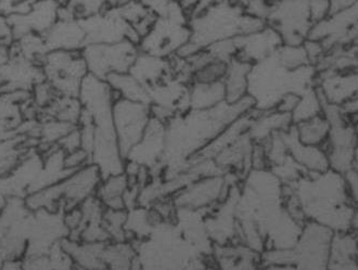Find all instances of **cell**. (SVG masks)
<instances>
[{
	"instance_id": "cell-1",
	"label": "cell",
	"mask_w": 358,
	"mask_h": 270,
	"mask_svg": "<svg viewBox=\"0 0 358 270\" xmlns=\"http://www.w3.org/2000/svg\"><path fill=\"white\" fill-rule=\"evenodd\" d=\"M253 108L255 101L248 94L237 104L224 101L212 109L189 110L175 116L166 124L163 178H172L184 171L189 159Z\"/></svg>"
},
{
	"instance_id": "cell-2",
	"label": "cell",
	"mask_w": 358,
	"mask_h": 270,
	"mask_svg": "<svg viewBox=\"0 0 358 270\" xmlns=\"http://www.w3.org/2000/svg\"><path fill=\"white\" fill-rule=\"evenodd\" d=\"M290 185L306 220L334 232H350L355 205L346 190L343 175L328 169L320 174H305Z\"/></svg>"
},
{
	"instance_id": "cell-3",
	"label": "cell",
	"mask_w": 358,
	"mask_h": 270,
	"mask_svg": "<svg viewBox=\"0 0 358 270\" xmlns=\"http://www.w3.org/2000/svg\"><path fill=\"white\" fill-rule=\"evenodd\" d=\"M78 99L94 126V143L90 161L99 169L102 178L124 173L122 157L113 124V104L119 99L110 85L87 74L80 86Z\"/></svg>"
},
{
	"instance_id": "cell-4",
	"label": "cell",
	"mask_w": 358,
	"mask_h": 270,
	"mask_svg": "<svg viewBox=\"0 0 358 270\" xmlns=\"http://www.w3.org/2000/svg\"><path fill=\"white\" fill-rule=\"evenodd\" d=\"M314 66H308L298 70L283 68L276 55L253 64L249 74L248 94L255 101L259 111L275 110L279 100L288 92L302 94L314 87L316 80Z\"/></svg>"
},
{
	"instance_id": "cell-5",
	"label": "cell",
	"mask_w": 358,
	"mask_h": 270,
	"mask_svg": "<svg viewBox=\"0 0 358 270\" xmlns=\"http://www.w3.org/2000/svg\"><path fill=\"white\" fill-rule=\"evenodd\" d=\"M267 25L265 20L248 15L233 0H215L203 13L189 19L190 41L203 49L217 41L253 34Z\"/></svg>"
},
{
	"instance_id": "cell-6",
	"label": "cell",
	"mask_w": 358,
	"mask_h": 270,
	"mask_svg": "<svg viewBox=\"0 0 358 270\" xmlns=\"http://www.w3.org/2000/svg\"><path fill=\"white\" fill-rule=\"evenodd\" d=\"M101 180L99 169L90 163L52 186L31 193L24 199L25 203L31 212L46 210L64 213L96 196Z\"/></svg>"
},
{
	"instance_id": "cell-7",
	"label": "cell",
	"mask_w": 358,
	"mask_h": 270,
	"mask_svg": "<svg viewBox=\"0 0 358 270\" xmlns=\"http://www.w3.org/2000/svg\"><path fill=\"white\" fill-rule=\"evenodd\" d=\"M242 179L235 174L201 177L187 185L173 197L177 210L208 214L229 197Z\"/></svg>"
},
{
	"instance_id": "cell-8",
	"label": "cell",
	"mask_w": 358,
	"mask_h": 270,
	"mask_svg": "<svg viewBox=\"0 0 358 270\" xmlns=\"http://www.w3.org/2000/svg\"><path fill=\"white\" fill-rule=\"evenodd\" d=\"M45 80L60 96L78 97L88 70L80 50L49 51L41 60Z\"/></svg>"
},
{
	"instance_id": "cell-9",
	"label": "cell",
	"mask_w": 358,
	"mask_h": 270,
	"mask_svg": "<svg viewBox=\"0 0 358 270\" xmlns=\"http://www.w3.org/2000/svg\"><path fill=\"white\" fill-rule=\"evenodd\" d=\"M88 74L106 80L114 73H127L138 56V45L129 41L114 44H88L80 50Z\"/></svg>"
},
{
	"instance_id": "cell-10",
	"label": "cell",
	"mask_w": 358,
	"mask_h": 270,
	"mask_svg": "<svg viewBox=\"0 0 358 270\" xmlns=\"http://www.w3.org/2000/svg\"><path fill=\"white\" fill-rule=\"evenodd\" d=\"M151 120L150 104L119 98L113 104V124L122 157L126 161L141 141Z\"/></svg>"
},
{
	"instance_id": "cell-11",
	"label": "cell",
	"mask_w": 358,
	"mask_h": 270,
	"mask_svg": "<svg viewBox=\"0 0 358 270\" xmlns=\"http://www.w3.org/2000/svg\"><path fill=\"white\" fill-rule=\"evenodd\" d=\"M267 24L278 31L282 44L303 45L313 27L308 0H280L271 8Z\"/></svg>"
},
{
	"instance_id": "cell-12",
	"label": "cell",
	"mask_w": 358,
	"mask_h": 270,
	"mask_svg": "<svg viewBox=\"0 0 358 270\" xmlns=\"http://www.w3.org/2000/svg\"><path fill=\"white\" fill-rule=\"evenodd\" d=\"M192 39L189 22L172 17H157L148 34L141 38L139 50L160 58H171Z\"/></svg>"
},
{
	"instance_id": "cell-13",
	"label": "cell",
	"mask_w": 358,
	"mask_h": 270,
	"mask_svg": "<svg viewBox=\"0 0 358 270\" xmlns=\"http://www.w3.org/2000/svg\"><path fill=\"white\" fill-rule=\"evenodd\" d=\"M334 234L332 230L318 222H305L294 246L296 267L300 270H328Z\"/></svg>"
},
{
	"instance_id": "cell-14",
	"label": "cell",
	"mask_w": 358,
	"mask_h": 270,
	"mask_svg": "<svg viewBox=\"0 0 358 270\" xmlns=\"http://www.w3.org/2000/svg\"><path fill=\"white\" fill-rule=\"evenodd\" d=\"M80 23L85 31L86 45L114 44L123 41H129L136 45L141 43V37L120 15L117 7L80 19Z\"/></svg>"
},
{
	"instance_id": "cell-15",
	"label": "cell",
	"mask_w": 358,
	"mask_h": 270,
	"mask_svg": "<svg viewBox=\"0 0 358 270\" xmlns=\"http://www.w3.org/2000/svg\"><path fill=\"white\" fill-rule=\"evenodd\" d=\"M68 236L69 232L63 222V213L35 211L31 215L27 255L48 254L51 248Z\"/></svg>"
},
{
	"instance_id": "cell-16",
	"label": "cell",
	"mask_w": 358,
	"mask_h": 270,
	"mask_svg": "<svg viewBox=\"0 0 358 270\" xmlns=\"http://www.w3.org/2000/svg\"><path fill=\"white\" fill-rule=\"evenodd\" d=\"M166 143V124L151 118L143 138L126 159L150 169L151 176L163 174V157Z\"/></svg>"
},
{
	"instance_id": "cell-17",
	"label": "cell",
	"mask_w": 358,
	"mask_h": 270,
	"mask_svg": "<svg viewBox=\"0 0 358 270\" xmlns=\"http://www.w3.org/2000/svg\"><path fill=\"white\" fill-rule=\"evenodd\" d=\"M45 80L41 64L9 52V58L0 66V94L15 92H31L35 85Z\"/></svg>"
},
{
	"instance_id": "cell-18",
	"label": "cell",
	"mask_w": 358,
	"mask_h": 270,
	"mask_svg": "<svg viewBox=\"0 0 358 270\" xmlns=\"http://www.w3.org/2000/svg\"><path fill=\"white\" fill-rule=\"evenodd\" d=\"M43 165V155L36 149L31 150L13 173L0 179V205L9 198H27Z\"/></svg>"
},
{
	"instance_id": "cell-19",
	"label": "cell",
	"mask_w": 358,
	"mask_h": 270,
	"mask_svg": "<svg viewBox=\"0 0 358 270\" xmlns=\"http://www.w3.org/2000/svg\"><path fill=\"white\" fill-rule=\"evenodd\" d=\"M60 6L58 0H35L29 13L7 17L13 31V41L29 33L44 35L58 21Z\"/></svg>"
},
{
	"instance_id": "cell-20",
	"label": "cell",
	"mask_w": 358,
	"mask_h": 270,
	"mask_svg": "<svg viewBox=\"0 0 358 270\" xmlns=\"http://www.w3.org/2000/svg\"><path fill=\"white\" fill-rule=\"evenodd\" d=\"M235 41L237 46L236 58L251 64L273 56L282 45V39L278 31L271 25L253 34L236 37Z\"/></svg>"
},
{
	"instance_id": "cell-21",
	"label": "cell",
	"mask_w": 358,
	"mask_h": 270,
	"mask_svg": "<svg viewBox=\"0 0 358 270\" xmlns=\"http://www.w3.org/2000/svg\"><path fill=\"white\" fill-rule=\"evenodd\" d=\"M315 86L324 92L329 104L345 106L358 94V70L351 72H317Z\"/></svg>"
},
{
	"instance_id": "cell-22",
	"label": "cell",
	"mask_w": 358,
	"mask_h": 270,
	"mask_svg": "<svg viewBox=\"0 0 358 270\" xmlns=\"http://www.w3.org/2000/svg\"><path fill=\"white\" fill-rule=\"evenodd\" d=\"M282 135L289 155L308 174H320L330 169L324 150L322 147L301 143L294 125L291 126L288 131L282 132Z\"/></svg>"
},
{
	"instance_id": "cell-23",
	"label": "cell",
	"mask_w": 358,
	"mask_h": 270,
	"mask_svg": "<svg viewBox=\"0 0 358 270\" xmlns=\"http://www.w3.org/2000/svg\"><path fill=\"white\" fill-rule=\"evenodd\" d=\"M49 51L82 50L86 45V35L80 19L58 20L44 35Z\"/></svg>"
},
{
	"instance_id": "cell-24",
	"label": "cell",
	"mask_w": 358,
	"mask_h": 270,
	"mask_svg": "<svg viewBox=\"0 0 358 270\" xmlns=\"http://www.w3.org/2000/svg\"><path fill=\"white\" fill-rule=\"evenodd\" d=\"M129 73L136 80L148 88L174 78L170 58H160L139 50Z\"/></svg>"
},
{
	"instance_id": "cell-25",
	"label": "cell",
	"mask_w": 358,
	"mask_h": 270,
	"mask_svg": "<svg viewBox=\"0 0 358 270\" xmlns=\"http://www.w3.org/2000/svg\"><path fill=\"white\" fill-rule=\"evenodd\" d=\"M357 265V234L352 232H334L328 270H356Z\"/></svg>"
},
{
	"instance_id": "cell-26",
	"label": "cell",
	"mask_w": 358,
	"mask_h": 270,
	"mask_svg": "<svg viewBox=\"0 0 358 270\" xmlns=\"http://www.w3.org/2000/svg\"><path fill=\"white\" fill-rule=\"evenodd\" d=\"M292 125V118L290 114L280 113L276 110H257L255 120L252 122L248 134L255 143H263L273 134L288 131Z\"/></svg>"
},
{
	"instance_id": "cell-27",
	"label": "cell",
	"mask_w": 358,
	"mask_h": 270,
	"mask_svg": "<svg viewBox=\"0 0 358 270\" xmlns=\"http://www.w3.org/2000/svg\"><path fill=\"white\" fill-rule=\"evenodd\" d=\"M60 244L78 267L86 270H108L102 257L106 243H85L66 238Z\"/></svg>"
},
{
	"instance_id": "cell-28",
	"label": "cell",
	"mask_w": 358,
	"mask_h": 270,
	"mask_svg": "<svg viewBox=\"0 0 358 270\" xmlns=\"http://www.w3.org/2000/svg\"><path fill=\"white\" fill-rule=\"evenodd\" d=\"M253 64L234 58L229 61L227 74L224 78L225 87V101L228 104H237L248 96L249 74Z\"/></svg>"
},
{
	"instance_id": "cell-29",
	"label": "cell",
	"mask_w": 358,
	"mask_h": 270,
	"mask_svg": "<svg viewBox=\"0 0 358 270\" xmlns=\"http://www.w3.org/2000/svg\"><path fill=\"white\" fill-rule=\"evenodd\" d=\"M129 188V179L124 173L102 178L96 197L99 199L104 208L108 210H126L124 196Z\"/></svg>"
},
{
	"instance_id": "cell-30",
	"label": "cell",
	"mask_w": 358,
	"mask_h": 270,
	"mask_svg": "<svg viewBox=\"0 0 358 270\" xmlns=\"http://www.w3.org/2000/svg\"><path fill=\"white\" fill-rule=\"evenodd\" d=\"M83 106L78 97L58 96L47 108L39 112L38 120L55 118L72 125H78L82 115Z\"/></svg>"
},
{
	"instance_id": "cell-31",
	"label": "cell",
	"mask_w": 358,
	"mask_h": 270,
	"mask_svg": "<svg viewBox=\"0 0 358 270\" xmlns=\"http://www.w3.org/2000/svg\"><path fill=\"white\" fill-rule=\"evenodd\" d=\"M106 82L119 98L150 104L148 90L136 80L131 73H114L106 78Z\"/></svg>"
},
{
	"instance_id": "cell-32",
	"label": "cell",
	"mask_w": 358,
	"mask_h": 270,
	"mask_svg": "<svg viewBox=\"0 0 358 270\" xmlns=\"http://www.w3.org/2000/svg\"><path fill=\"white\" fill-rule=\"evenodd\" d=\"M102 257L108 270H131L137 250L133 242H108L104 244Z\"/></svg>"
},
{
	"instance_id": "cell-33",
	"label": "cell",
	"mask_w": 358,
	"mask_h": 270,
	"mask_svg": "<svg viewBox=\"0 0 358 270\" xmlns=\"http://www.w3.org/2000/svg\"><path fill=\"white\" fill-rule=\"evenodd\" d=\"M31 150L23 136L0 141V179L13 173Z\"/></svg>"
},
{
	"instance_id": "cell-34",
	"label": "cell",
	"mask_w": 358,
	"mask_h": 270,
	"mask_svg": "<svg viewBox=\"0 0 358 270\" xmlns=\"http://www.w3.org/2000/svg\"><path fill=\"white\" fill-rule=\"evenodd\" d=\"M190 110H208L225 101L224 83L216 84H190L189 86Z\"/></svg>"
},
{
	"instance_id": "cell-35",
	"label": "cell",
	"mask_w": 358,
	"mask_h": 270,
	"mask_svg": "<svg viewBox=\"0 0 358 270\" xmlns=\"http://www.w3.org/2000/svg\"><path fill=\"white\" fill-rule=\"evenodd\" d=\"M299 140L304 145L324 147L327 143L330 125L322 114L294 125Z\"/></svg>"
},
{
	"instance_id": "cell-36",
	"label": "cell",
	"mask_w": 358,
	"mask_h": 270,
	"mask_svg": "<svg viewBox=\"0 0 358 270\" xmlns=\"http://www.w3.org/2000/svg\"><path fill=\"white\" fill-rule=\"evenodd\" d=\"M229 61L210 59L203 66L194 71L190 84H216L222 83L227 74Z\"/></svg>"
},
{
	"instance_id": "cell-37",
	"label": "cell",
	"mask_w": 358,
	"mask_h": 270,
	"mask_svg": "<svg viewBox=\"0 0 358 270\" xmlns=\"http://www.w3.org/2000/svg\"><path fill=\"white\" fill-rule=\"evenodd\" d=\"M322 106L318 98L317 92L314 87L305 90L301 94V99L296 106V110L291 114L293 125L301 123V122L308 121L310 118H315L322 114Z\"/></svg>"
},
{
	"instance_id": "cell-38",
	"label": "cell",
	"mask_w": 358,
	"mask_h": 270,
	"mask_svg": "<svg viewBox=\"0 0 358 270\" xmlns=\"http://www.w3.org/2000/svg\"><path fill=\"white\" fill-rule=\"evenodd\" d=\"M129 218V211L108 210L103 213V226L107 230L111 242L127 241L126 222Z\"/></svg>"
},
{
	"instance_id": "cell-39",
	"label": "cell",
	"mask_w": 358,
	"mask_h": 270,
	"mask_svg": "<svg viewBox=\"0 0 358 270\" xmlns=\"http://www.w3.org/2000/svg\"><path fill=\"white\" fill-rule=\"evenodd\" d=\"M275 55H276L281 66L289 71L298 70V69L304 68V66H312L303 45L291 46V45L282 44L279 47L278 50L275 52Z\"/></svg>"
},
{
	"instance_id": "cell-40",
	"label": "cell",
	"mask_w": 358,
	"mask_h": 270,
	"mask_svg": "<svg viewBox=\"0 0 358 270\" xmlns=\"http://www.w3.org/2000/svg\"><path fill=\"white\" fill-rule=\"evenodd\" d=\"M66 3L74 10L80 20L117 7V0H68Z\"/></svg>"
},
{
	"instance_id": "cell-41",
	"label": "cell",
	"mask_w": 358,
	"mask_h": 270,
	"mask_svg": "<svg viewBox=\"0 0 358 270\" xmlns=\"http://www.w3.org/2000/svg\"><path fill=\"white\" fill-rule=\"evenodd\" d=\"M296 255L292 248H267L261 253L262 268L271 266H296Z\"/></svg>"
},
{
	"instance_id": "cell-42",
	"label": "cell",
	"mask_w": 358,
	"mask_h": 270,
	"mask_svg": "<svg viewBox=\"0 0 358 270\" xmlns=\"http://www.w3.org/2000/svg\"><path fill=\"white\" fill-rule=\"evenodd\" d=\"M57 96H58V94H57L56 90L46 80H43V82H39L38 84L35 85L31 92V102L36 106L39 112L54 101Z\"/></svg>"
},
{
	"instance_id": "cell-43",
	"label": "cell",
	"mask_w": 358,
	"mask_h": 270,
	"mask_svg": "<svg viewBox=\"0 0 358 270\" xmlns=\"http://www.w3.org/2000/svg\"><path fill=\"white\" fill-rule=\"evenodd\" d=\"M90 163L92 161H90V153L86 152L82 148L72 152L66 153L64 155V169L70 173L78 171Z\"/></svg>"
},
{
	"instance_id": "cell-44",
	"label": "cell",
	"mask_w": 358,
	"mask_h": 270,
	"mask_svg": "<svg viewBox=\"0 0 358 270\" xmlns=\"http://www.w3.org/2000/svg\"><path fill=\"white\" fill-rule=\"evenodd\" d=\"M330 0H308V11L313 24L330 17Z\"/></svg>"
},
{
	"instance_id": "cell-45",
	"label": "cell",
	"mask_w": 358,
	"mask_h": 270,
	"mask_svg": "<svg viewBox=\"0 0 358 270\" xmlns=\"http://www.w3.org/2000/svg\"><path fill=\"white\" fill-rule=\"evenodd\" d=\"M24 270H55L48 254H29L22 260Z\"/></svg>"
},
{
	"instance_id": "cell-46",
	"label": "cell",
	"mask_w": 358,
	"mask_h": 270,
	"mask_svg": "<svg viewBox=\"0 0 358 270\" xmlns=\"http://www.w3.org/2000/svg\"><path fill=\"white\" fill-rule=\"evenodd\" d=\"M271 8L273 6L267 0H248L247 5L245 6V11L248 15L265 20L267 22Z\"/></svg>"
},
{
	"instance_id": "cell-47",
	"label": "cell",
	"mask_w": 358,
	"mask_h": 270,
	"mask_svg": "<svg viewBox=\"0 0 358 270\" xmlns=\"http://www.w3.org/2000/svg\"><path fill=\"white\" fill-rule=\"evenodd\" d=\"M305 52L308 55V60L313 66L322 58L324 53H326V47L324 43L320 41H315V39H306L303 43Z\"/></svg>"
},
{
	"instance_id": "cell-48",
	"label": "cell",
	"mask_w": 358,
	"mask_h": 270,
	"mask_svg": "<svg viewBox=\"0 0 358 270\" xmlns=\"http://www.w3.org/2000/svg\"><path fill=\"white\" fill-rule=\"evenodd\" d=\"M58 147L63 152L69 153L82 148V136H80V128L76 127L70 133L66 134L58 143Z\"/></svg>"
},
{
	"instance_id": "cell-49",
	"label": "cell",
	"mask_w": 358,
	"mask_h": 270,
	"mask_svg": "<svg viewBox=\"0 0 358 270\" xmlns=\"http://www.w3.org/2000/svg\"><path fill=\"white\" fill-rule=\"evenodd\" d=\"M301 99V94L296 92H288L279 100L275 110L280 112V113L292 114L293 111L296 110L299 101Z\"/></svg>"
},
{
	"instance_id": "cell-50",
	"label": "cell",
	"mask_w": 358,
	"mask_h": 270,
	"mask_svg": "<svg viewBox=\"0 0 358 270\" xmlns=\"http://www.w3.org/2000/svg\"><path fill=\"white\" fill-rule=\"evenodd\" d=\"M157 17H165L173 0H139Z\"/></svg>"
},
{
	"instance_id": "cell-51",
	"label": "cell",
	"mask_w": 358,
	"mask_h": 270,
	"mask_svg": "<svg viewBox=\"0 0 358 270\" xmlns=\"http://www.w3.org/2000/svg\"><path fill=\"white\" fill-rule=\"evenodd\" d=\"M344 183H345L346 190L349 193L350 198L354 205L358 203V173L355 169H352L343 174Z\"/></svg>"
},
{
	"instance_id": "cell-52",
	"label": "cell",
	"mask_w": 358,
	"mask_h": 270,
	"mask_svg": "<svg viewBox=\"0 0 358 270\" xmlns=\"http://www.w3.org/2000/svg\"><path fill=\"white\" fill-rule=\"evenodd\" d=\"M13 43V31L7 17L0 15V49H9Z\"/></svg>"
},
{
	"instance_id": "cell-53",
	"label": "cell",
	"mask_w": 358,
	"mask_h": 270,
	"mask_svg": "<svg viewBox=\"0 0 358 270\" xmlns=\"http://www.w3.org/2000/svg\"><path fill=\"white\" fill-rule=\"evenodd\" d=\"M357 0H330V15L342 13L344 10L353 7Z\"/></svg>"
},
{
	"instance_id": "cell-54",
	"label": "cell",
	"mask_w": 358,
	"mask_h": 270,
	"mask_svg": "<svg viewBox=\"0 0 358 270\" xmlns=\"http://www.w3.org/2000/svg\"><path fill=\"white\" fill-rule=\"evenodd\" d=\"M206 262L204 257H196L182 270H206Z\"/></svg>"
},
{
	"instance_id": "cell-55",
	"label": "cell",
	"mask_w": 358,
	"mask_h": 270,
	"mask_svg": "<svg viewBox=\"0 0 358 270\" xmlns=\"http://www.w3.org/2000/svg\"><path fill=\"white\" fill-rule=\"evenodd\" d=\"M0 270H24L22 261H8L3 264Z\"/></svg>"
},
{
	"instance_id": "cell-56",
	"label": "cell",
	"mask_w": 358,
	"mask_h": 270,
	"mask_svg": "<svg viewBox=\"0 0 358 270\" xmlns=\"http://www.w3.org/2000/svg\"><path fill=\"white\" fill-rule=\"evenodd\" d=\"M343 109L345 110L346 113L349 114V115L350 114L358 113V94L353 100L343 106Z\"/></svg>"
},
{
	"instance_id": "cell-57",
	"label": "cell",
	"mask_w": 358,
	"mask_h": 270,
	"mask_svg": "<svg viewBox=\"0 0 358 270\" xmlns=\"http://www.w3.org/2000/svg\"><path fill=\"white\" fill-rule=\"evenodd\" d=\"M177 1H178V3H180V5H182V7L187 10V11H188V13H190L192 8L196 5V3H198L199 0H177Z\"/></svg>"
},
{
	"instance_id": "cell-58",
	"label": "cell",
	"mask_w": 358,
	"mask_h": 270,
	"mask_svg": "<svg viewBox=\"0 0 358 270\" xmlns=\"http://www.w3.org/2000/svg\"><path fill=\"white\" fill-rule=\"evenodd\" d=\"M9 58V49H0V66Z\"/></svg>"
},
{
	"instance_id": "cell-59",
	"label": "cell",
	"mask_w": 358,
	"mask_h": 270,
	"mask_svg": "<svg viewBox=\"0 0 358 270\" xmlns=\"http://www.w3.org/2000/svg\"><path fill=\"white\" fill-rule=\"evenodd\" d=\"M204 258H206V270H220V269H218L217 267H216L215 265H214L213 263H212V262L210 261V260H208V257H204Z\"/></svg>"
},
{
	"instance_id": "cell-60",
	"label": "cell",
	"mask_w": 358,
	"mask_h": 270,
	"mask_svg": "<svg viewBox=\"0 0 358 270\" xmlns=\"http://www.w3.org/2000/svg\"><path fill=\"white\" fill-rule=\"evenodd\" d=\"M353 169H355V171L358 173V145L355 149V155H354Z\"/></svg>"
},
{
	"instance_id": "cell-61",
	"label": "cell",
	"mask_w": 358,
	"mask_h": 270,
	"mask_svg": "<svg viewBox=\"0 0 358 270\" xmlns=\"http://www.w3.org/2000/svg\"><path fill=\"white\" fill-rule=\"evenodd\" d=\"M271 6L276 5L277 3H279L280 0H267Z\"/></svg>"
},
{
	"instance_id": "cell-62",
	"label": "cell",
	"mask_w": 358,
	"mask_h": 270,
	"mask_svg": "<svg viewBox=\"0 0 358 270\" xmlns=\"http://www.w3.org/2000/svg\"><path fill=\"white\" fill-rule=\"evenodd\" d=\"M73 270H86V269H84V268L78 267V266H74V268H73Z\"/></svg>"
},
{
	"instance_id": "cell-63",
	"label": "cell",
	"mask_w": 358,
	"mask_h": 270,
	"mask_svg": "<svg viewBox=\"0 0 358 270\" xmlns=\"http://www.w3.org/2000/svg\"><path fill=\"white\" fill-rule=\"evenodd\" d=\"M357 246H358V234H357Z\"/></svg>"
},
{
	"instance_id": "cell-64",
	"label": "cell",
	"mask_w": 358,
	"mask_h": 270,
	"mask_svg": "<svg viewBox=\"0 0 358 270\" xmlns=\"http://www.w3.org/2000/svg\"><path fill=\"white\" fill-rule=\"evenodd\" d=\"M356 270H358V265H357V268H356Z\"/></svg>"
}]
</instances>
